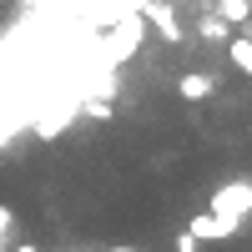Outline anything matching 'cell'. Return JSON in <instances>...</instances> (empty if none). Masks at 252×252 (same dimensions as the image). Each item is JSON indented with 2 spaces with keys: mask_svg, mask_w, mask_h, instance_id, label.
<instances>
[{
  "mask_svg": "<svg viewBox=\"0 0 252 252\" xmlns=\"http://www.w3.org/2000/svg\"><path fill=\"white\" fill-rule=\"evenodd\" d=\"M207 212H217V217H227V222H247L252 217V177H237V182H222L217 192H212V202H207Z\"/></svg>",
  "mask_w": 252,
  "mask_h": 252,
  "instance_id": "obj_1",
  "label": "cell"
},
{
  "mask_svg": "<svg viewBox=\"0 0 252 252\" xmlns=\"http://www.w3.org/2000/svg\"><path fill=\"white\" fill-rule=\"evenodd\" d=\"M187 232H192L197 242H222V237L237 232V222H227V217H217V212H197L192 222H187Z\"/></svg>",
  "mask_w": 252,
  "mask_h": 252,
  "instance_id": "obj_2",
  "label": "cell"
},
{
  "mask_svg": "<svg viewBox=\"0 0 252 252\" xmlns=\"http://www.w3.org/2000/svg\"><path fill=\"white\" fill-rule=\"evenodd\" d=\"M146 20H152V26L161 31V40H182V26H177V10H172V0H152V5H146Z\"/></svg>",
  "mask_w": 252,
  "mask_h": 252,
  "instance_id": "obj_3",
  "label": "cell"
},
{
  "mask_svg": "<svg viewBox=\"0 0 252 252\" xmlns=\"http://www.w3.org/2000/svg\"><path fill=\"white\" fill-rule=\"evenodd\" d=\"M177 91H182L187 101H207V96H212V91H217V81H212V76H207V71H187V76L177 81Z\"/></svg>",
  "mask_w": 252,
  "mask_h": 252,
  "instance_id": "obj_4",
  "label": "cell"
},
{
  "mask_svg": "<svg viewBox=\"0 0 252 252\" xmlns=\"http://www.w3.org/2000/svg\"><path fill=\"white\" fill-rule=\"evenodd\" d=\"M227 61H232L242 76H252V40L247 35H232V40H227Z\"/></svg>",
  "mask_w": 252,
  "mask_h": 252,
  "instance_id": "obj_5",
  "label": "cell"
},
{
  "mask_svg": "<svg viewBox=\"0 0 252 252\" xmlns=\"http://www.w3.org/2000/svg\"><path fill=\"white\" fill-rule=\"evenodd\" d=\"M217 15L227 20V26H242V20L252 15V0H217Z\"/></svg>",
  "mask_w": 252,
  "mask_h": 252,
  "instance_id": "obj_6",
  "label": "cell"
},
{
  "mask_svg": "<svg viewBox=\"0 0 252 252\" xmlns=\"http://www.w3.org/2000/svg\"><path fill=\"white\" fill-rule=\"evenodd\" d=\"M202 40H217V46H227V40H232V26H227L222 15H207V20H202Z\"/></svg>",
  "mask_w": 252,
  "mask_h": 252,
  "instance_id": "obj_7",
  "label": "cell"
},
{
  "mask_svg": "<svg viewBox=\"0 0 252 252\" xmlns=\"http://www.w3.org/2000/svg\"><path fill=\"white\" fill-rule=\"evenodd\" d=\"M10 227H15V212L0 202V252H5V242H10Z\"/></svg>",
  "mask_w": 252,
  "mask_h": 252,
  "instance_id": "obj_8",
  "label": "cell"
},
{
  "mask_svg": "<svg viewBox=\"0 0 252 252\" xmlns=\"http://www.w3.org/2000/svg\"><path fill=\"white\" fill-rule=\"evenodd\" d=\"M197 247H202V242H197L192 232H182V237H177V252H197Z\"/></svg>",
  "mask_w": 252,
  "mask_h": 252,
  "instance_id": "obj_9",
  "label": "cell"
},
{
  "mask_svg": "<svg viewBox=\"0 0 252 252\" xmlns=\"http://www.w3.org/2000/svg\"><path fill=\"white\" fill-rule=\"evenodd\" d=\"M10 252H40V247H35V242H15Z\"/></svg>",
  "mask_w": 252,
  "mask_h": 252,
  "instance_id": "obj_10",
  "label": "cell"
},
{
  "mask_svg": "<svg viewBox=\"0 0 252 252\" xmlns=\"http://www.w3.org/2000/svg\"><path fill=\"white\" fill-rule=\"evenodd\" d=\"M111 252H141V247H111Z\"/></svg>",
  "mask_w": 252,
  "mask_h": 252,
  "instance_id": "obj_11",
  "label": "cell"
}]
</instances>
